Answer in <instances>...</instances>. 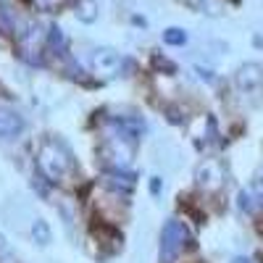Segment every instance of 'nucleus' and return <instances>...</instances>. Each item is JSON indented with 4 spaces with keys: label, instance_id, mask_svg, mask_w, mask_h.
I'll return each instance as SVG.
<instances>
[{
    "label": "nucleus",
    "instance_id": "obj_1",
    "mask_svg": "<svg viewBox=\"0 0 263 263\" xmlns=\"http://www.w3.org/2000/svg\"><path fill=\"white\" fill-rule=\"evenodd\" d=\"M71 168V158L58 142H45L37 153V171L45 177L50 184H61L66 179V174Z\"/></svg>",
    "mask_w": 263,
    "mask_h": 263
},
{
    "label": "nucleus",
    "instance_id": "obj_2",
    "mask_svg": "<svg viewBox=\"0 0 263 263\" xmlns=\"http://www.w3.org/2000/svg\"><path fill=\"white\" fill-rule=\"evenodd\" d=\"M195 242H192V234L187 232V227L177 221V218H171L161 229V263H174Z\"/></svg>",
    "mask_w": 263,
    "mask_h": 263
},
{
    "label": "nucleus",
    "instance_id": "obj_3",
    "mask_svg": "<svg viewBox=\"0 0 263 263\" xmlns=\"http://www.w3.org/2000/svg\"><path fill=\"white\" fill-rule=\"evenodd\" d=\"M195 177H197V187H200L203 192H218V190H224V184H227V168H224L221 161L211 158V161L200 163V168H197Z\"/></svg>",
    "mask_w": 263,
    "mask_h": 263
},
{
    "label": "nucleus",
    "instance_id": "obj_4",
    "mask_svg": "<svg viewBox=\"0 0 263 263\" xmlns=\"http://www.w3.org/2000/svg\"><path fill=\"white\" fill-rule=\"evenodd\" d=\"M90 63H92V71L100 74V77H116L121 74V66H124V58L116 48H95L92 55H90Z\"/></svg>",
    "mask_w": 263,
    "mask_h": 263
},
{
    "label": "nucleus",
    "instance_id": "obj_5",
    "mask_svg": "<svg viewBox=\"0 0 263 263\" xmlns=\"http://www.w3.org/2000/svg\"><path fill=\"white\" fill-rule=\"evenodd\" d=\"M21 132H24V116L8 105H0V140H13Z\"/></svg>",
    "mask_w": 263,
    "mask_h": 263
},
{
    "label": "nucleus",
    "instance_id": "obj_6",
    "mask_svg": "<svg viewBox=\"0 0 263 263\" xmlns=\"http://www.w3.org/2000/svg\"><path fill=\"white\" fill-rule=\"evenodd\" d=\"M103 179H105V184L108 187H114L116 192H124V195H129L132 190H135V184H137V174H132V171H126V168H108L105 174H103Z\"/></svg>",
    "mask_w": 263,
    "mask_h": 263
},
{
    "label": "nucleus",
    "instance_id": "obj_7",
    "mask_svg": "<svg viewBox=\"0 0 263 263\" xmlns=\"http://www.w3.org/2000/svg\"><path fill=\"white\" fill-rule=\"evenodd\" d=\"M263 82V66L258 63H242L237 69V87L239 90H255Z\"/></svg>",
    "mask_w": 263,
    "mask_h": 263
},
{
    "label": "nucleus",
    "instance_id": "obj_8",
    "mask_svg": "<svg viewBox=\"0 0 263 263\" xmlns=\"http://www.w3.org/2000/svg\"><path fill=\"white\" fill-rule=\"evenodd\" d=\"M74 13H77V18L82 21V24H92V21L98 18V6H95V0H77Z\"/></svg>",
    "mask_w": 263,
    "mask_h": 263
},
{
    "label": "nucleus",
    "instance_id": "obj_9",
    "mask_svg": "<svg viewBox=\"0 0 263 263\" xmlns=\"http://www.w3.org/2000/svg\"><path fill=\"white\" fill-rule=\"evenodd\" d=\"M53 239V232H50V224L42 221V218H37V221L32 224V242H37L40 248H48Z\"/></svg>",
    "mask_w": 263,
    "mask_h": 263
},
{
    "label": "nucleus",
    "instance_id": "obj_10",
    "mask_svg": "<svg viewBox=\"0 0 263 263\" xmlns=\"http://www.w3.org/2000/svg\"><path fill=\"white\" fill-rule=\"evenodd\" d=\"M45 42H48V48L53 50V53H66V37H63V32H61V27H50L48 32H45Z\"/></svg>",
    "mask_w": 263,
    "mask_h": 263
},
{
    "label": "nucleus",
    "instance_id": "obj_11",
    "mask_svg": "<svg viewBox=\"0 0 263 263\" xmlns=\"http://www.w3.org/2000/svg\"><path fill=\"white\" fill-rule=\"evenodd\" d=\"M163 42H166V45L179 48V45H184V42H187V32H184L182 27H168V29L163 32Z\"/></svg>",
    "mask_w": 263,
    "mask_h": 263
},
{
    "label": "nucleus",
    "instance_id": "obj_12",
    "mask_svg": "<svg viewBox=\"0 0 263 263\" xmlns=\"http://www.w3.org/2000/svg\"><path fill=\"white\" fill-rule=\"evenodd\" d=\"M237 205H239V211H245V213H255V208H260L258 200H255V195L250 190H242L237 195Z\"/></svg>",
    "mask_w": 263,
    "mask_h": 263
},
{
    "label": "nucleus",
    "instance_id": "obj_13",
    "mask_svg": "<svg viewBox=\"0 0 263 263\" xmlns=\"http://www.w3.org/2000/svg\"><path fill=\"white\" fill-rule=\"evenodd\" d=\"M16 32V18L8 8L0 6V34H13Z\"/></svg>",
    "mask_w": 263,
    "mask_h": 263
},
{
    "label": "nucleus",
    "instance_id": "obj_14",
    "mask_svg": "<svg viewBox=\"0 0 263 263\" xmlns=\"http://www.w3.org/2000/svg\"><path fill=\"white\" fill-rule=\"evenodd\" d=\"M153 66H156L158 71H166V74H174V71H177V66H174L171 61H166L163 55H153Z\"/></svg>",
    "mask_w": 263,
    "mask_h": 263
},
{
    "label": "nucleus",
    "instance_id": "obj_15",
    "mask_svg": "<svg viewBox=\"0 0 263 263\" xmlns=\"http://www.w3.org/2000/svg\"><path fill=\"white\" fill-rule=\"evenodd\" d=\"M200 6H203V11L211 13V16H218V13H221V3H216V0H200Z\"/></svg>",
    "mask_w": 263,
    "mask_h": 263
},
{
    "label": "nucleus",
    "instance_id": "obj_16",
    "mask_svg": "<svg viewBox=\"0 0 263 263\" xmlns=\"http://www.w3.org/2000/svg\"><path fill=\"white\" fill-rule=\"evenodd\" d=\"M32 3L40 8V11H53V8H58L63 0H32Z\"/></svg>",
    "mask_w": 263,
    "mask_h": 263
},
{
    "label": "nucleus",
    "instance_id": "obj_17",
    "mask_svg": "<svg viewBox=\"0 0 263 263\" xmlns=\"http://www.w3.org/2000/svg\"><path fill=\"white\" fill-rule=\"evenodd\" d=\"M250 192L255 195V200H258V205L263 208V179H255V182L250 184Z\"/></svg>",
    "mask_w": 263,
    "mask_h": 263
},
{
    "label": "nucleus",
    "instance_id": "obj_18",
    "mask_svg": "<svg viewBox=\"0 0 263 263\" xmlns=\"http://www.w3.org/2000/svg\"><path fill=\"white\" fill-rule=\"evenodd\" d=\"M161 192H163V179H161V177H153V179H150V195L158 197Z\"/></svg>",
    "mask_w": 263,
    "mask_h": 263
},
{
    "label": "nucleus",
    "instance_id": "obj_19",
    "mask_svg": "<svg viewBox=\"0 0 263 263\" xmlns=\"http://www.w3.org/2000/svg\"><path fill=\"white\" fill-rule=\"evenodd\" d=\"M195 74H197V77H203L205 82H213V71H208V69H200V66H195Z\"/></svg>",
    "mask_w": 263,
    "mask_h": 263
},
{
    "label": "nucleus",
    "instance_id": "obj_20",
    "mask_svg": "<svg viewBox=\"0 0 263 263\" xmlns=\"http://www.w3.org/2000/svg\"><path fill=\"white\" fill-rule=\"evenodd\" d=\"M232 263H253V260H250V258H242V255H237Z\"/></svg>",
    "mask_w": 263,
    "mask_h": 263
},
{
    "label": "nucleus",
    "instance_id": "obj_21",
    "mask_svg": "<svg viewBox=\"0 0 263 263\" xmlns=\"http://www.w3.org/2000/svg\"><path fill=\"white\" fill-rule=\"evenodd\" d=\"M255 45H258V48H263V37H255Z\"/></svg>",
    "mask_w": 263,
    "mask_h": 263
},
{
    "label": "nucleus",
    "instance_id": "obj_22",
    "mask_svg": "<svg viewBox=\"0 0 263 263\" xmlns=\"http://www.w3.org/2000/svg\"><path fill=\"white\" fill-rule=\"evenodd\" d=\"M229 3H239V0H229Z\"/></svg>",
    "mask_w": 263,
    "mask_h": 263
}]
</instances>
